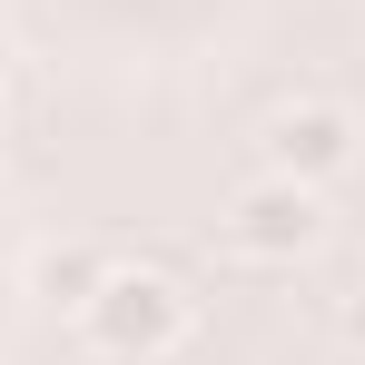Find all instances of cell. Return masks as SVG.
I'll return each mask as SVG.
<instances>
[{
  "instance_id": "cell-3",
  "label": "cell",
  "mask_w": 365,
  "mask_h": 365,
  "mask_svg": "<svg viewBox=\"0 0 365 365\" xmlns=\"http://www.w3.org/2000/svg\"><path fill=\"white\" fill-rule=\"evenodd\" d=\"M356 158H365V128H356L346 99H287V109L267 119V168H277V178H297V187L356 178Z\"/></svg>"
},
{
  "instance_id": "cell-1",
  "label": "cell",
  "mask_w": 365,
  "mask_h": 365,
  "mask_svg": "<svg viewBox=\"0 0 365 365\" xmlns=\"http://www.w3.org/2000/svg\"><path fill=\"white\" fill-rule=\"evenodd\" d=\"M187 326H197V297L178 277L168 267H119V257H109V277L79 306V346L109 356V365H168L187 346Z\"/></svg>"
},
{
  "instance_id": "cell-6",
  "label": "cell",
  "mask_w": 365,
  "mask_h": 365,
  "mask_svg": "<svg viewBox=\"0 0 365 365\" xmlns=\"http://www.w3.org/2000/svg\"><path fill=\"white\" fill-rule=\"evenodd\" d=\"M0 79H10V40H0Z\"/></svg>"
},
{
  "instance_id": "cell-4",
  "label": "cell",
  "mask_w": 365,
  "mask_h": 365,
  "mask_svg": "<svg viewBox=\"0 0 365 365\" xmlns=\"http://www.w3.org/2000/svg\"><path fill=\"white\" fill-rule=\"evenodd\" d=\"M99 277H109V257H99V247H40V257H30V297L69 306V316L89 306V287H99Z\"/></svg>"
},
{
  "instance_id": "cell-7",
  "label": "cell",
  "mask_w": 365,
  "mask_h": 365,
  "mask_svg": "<svg viewBox=\"0 0 365 365\" xmlns=\"http://www.w3.org/2000/svg\"><path fill=\"white\" fill-rule=\"evenodd\" d=\"M0 138H10V109H0Z\"/></svg>"
},
{
  "instance_id": "cell-5",
  "label": "cell",
  "mask_w": 365,
  "mask_h": 365,
  "mask_svg": "<svg viewBox=\"0 0 365 365\" xmlns=\"http://www.w3.org/2000/svg\"><path fill=\"white\" fill-rule=\"evenodd\" d=\"M346 346H356V356H365V297L346 306Z\"/></svg>"
},
{
  "instance_id": "cell-2",
  "label": "cell",
  "mask_w": 365,
  "mask_h": 365,
  "mask_svg": "<svg viewBox=\"0 0 365 365\" xmlns=\"http://www.w3.org/2000/svg\"><path fill=\"white\" fill-rule=\"evenodd\" d=\"M217 237L237 247L247 267H297V257L326 247V187H297V178H277V168H257V178L227 197Z\"/></svg>"
}]
</instances>
